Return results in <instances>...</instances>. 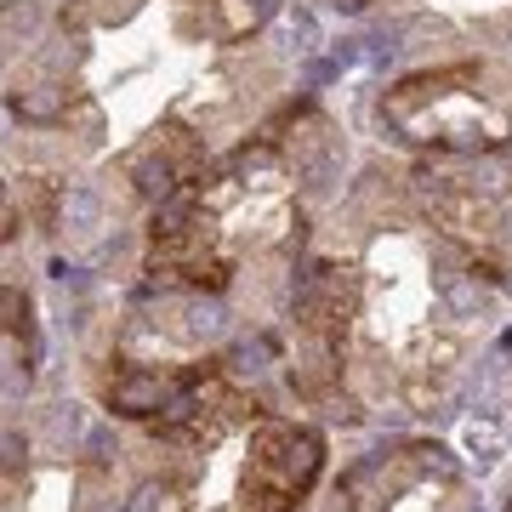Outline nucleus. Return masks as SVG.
<instances>
[{
	"instance_id": "f257e3e1",
	"label": "nucleus",
	"mask_w": 512,
	"mask_h": 512,
	"mask_svg": "<svg viewBox=\"0 0 512 512\" xmlns=\"http://www.w3.org/2000/svg\"><path fill=\"white\" fill-rule=\"evenodd\" d=\"M171 404V382L154 376V370H126L109 382V410L114 416H160Z\"/></svg>"
},
{
	"instance_id": "f03ea898",
	"label": "nucleus",
	"mask_w": 512,
	"mask_h": 512,
	"mask_svg": "<svg viewBox=\"0 0 512 512\" xmlns=\"http://www.w3.org/2000/svg\"><path fill=\"white\" fill-rule=\"evenodd\" d=\"M234 330V313L222 296H183L177 302V336L183 342H222Z\"/></svg>"
},
{
	"instance_id": "7ed1b4c3",
	"label": "nucleus",
	"mask_w": 512,
	"mask_h": 512,
	"mask_svg": "<svg viewBox=\"0 0 512 512\" xmlns=\"http://www.w3.org/2000/svg\"><path fill=\"white\" fill-rule=\"evenodd\" d=\"M40 439L52 444V450H74V444L86 439V416H80V404L74 399H52L40 410Z\"/></svg>"
},
{
	"instance_id": "20e7f679",
	"label": "nucleus",
	"mask_w": 512,
	"mask_h": 512,
	"mask_svg": "<svg viewBox=\"0 0 512 512\" xmlns=\"http://www.w3.org/2000/svg\"><path fill=\"white\" fill-rule=\"evenodd\" d=\"M63 228H69L74 239L97 234V228H103V194L86 188V183H74L69 194H63Z\"/></svg>"
},
{
	"instance_id": "39448f33",
	"label": "nucleus",
	"mask_w": 512,
	"mask_h": 512,
	"mask_svg": "<svg viewBox=\"0 0 512 512\" xmlns=\"http://www.w3.org/2000/svg\"><path fill=\"white\" fill-rule=\"evenodd\" d=\"M268 370H274V348H268L262 336L234 342V353H228V382H234V387H256Z\"/></svg>"
},
{
	"instance_id": "423d86ee",
	"label": "nucleus",
	"mask_w": 512,
	"mask_h": 512,
	"mask_svg": "<svg viewBox=\"0 0 512 512\" xmlns=\"http://www.w3.org/2000/svg\"><path fill=\"white\" fill-rule=\"evenodd\" d=\"M137 188H143L148 200H171V188H177V183H171V165H165V160H143V165H137Z\"/></svg>"
},
{
	"instance_id": "0eeeda50",
	"label": "nucleus",
	"mask_w": 512,
	"mask_h": 512,
	"mask_svg": "<svg viewBox=\"0 0 512 512\" xmlns=\"http://www.w3.org/2000/svg\"><path fill=\"white\" fill-rule=\"evenodd\" d=\"M410 461H416V473H439V478H456V461L444 456L439 444H410Z\"/></svg>"
},
{
	"instance_id": "6e6552de",
	"label": "nucleus",
	"mask_w": 512,
	"mask_h": 512,
	"mask_svg": "<svg viewBox=\"0 0 512 512\" xmlns=\"http://www.w3.org/2000/svg\"><path fill=\"white\" fill-rule=\"evenodd\" d=\"M467 450H473L478 461H490L495 450H501V427H495V421H473V427H467Z\"/></svg>"
},
{
	"instance_id": "1a4fd4ad",
	"label": "nucleus",
	"mask_w": 512,
	"mask_h": 512,
	"mask_svg": "<svg viewBox=\"0 0 512 512\" xmlns=\"http://www.w3.org/2000/svg\"><path fill=\"white\" fill-rule=\"evenodd\" d=\"M291 35L302 40V57H308V52H319V23H313V12H308V6H296V12H291Z\"/></svg>"
},
{
	"instance_id": "9d476101",
	"label": "nucleus",
	"mask_w": 512,
	"mask_h": 512,
	"mask_svg": "<svg viewBox=\"0 0 512 512\" xmlns=\"http://www.w3.org/2000/svg\"><path fill=\"white\" fill-rule=\"evenodd\" d=\"M222 18H228V35H245L262 12H256L251 0H222Z\"/></svg>"
},
{
	"instance_id": "9b49d317",
	"label": "nucleus",
	"mask_w": 512,
	"mask_h": 512,
	"mask_svg": "<svg viewBox=\"0 0 512 512\" xmlns=\"http://www.w3.org/2000/svg\"><path fill=\"white\" fill-rule=\"evenodd\" d=\"M86 450H92V461H97V467H109V461L120 456V444H114V433H109V427H92V433H86Z\"/></svg>"
},
{
	"instance_id": "f8f14e48",
	"label": "nucleus",
	"mask_w": 512,
	"mask_h": 512,
	"mask_svg": "<svg viewBox=\"0 0 512 512\" xmlns=\"http://www.w3.org/2000/svg\"><path fill=\"white\" fill-rule=\"evenodd\" d=\"M507 512H512V507H507Z\"/></svg>"
}]
</instances>
